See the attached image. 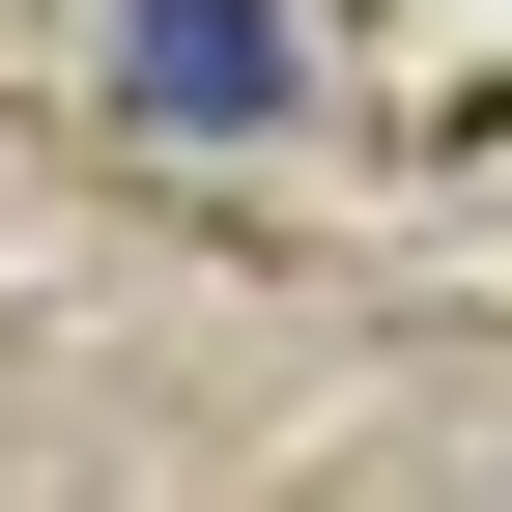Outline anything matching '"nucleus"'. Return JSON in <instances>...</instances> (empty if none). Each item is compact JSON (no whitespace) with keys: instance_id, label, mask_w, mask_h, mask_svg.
<instances>
[{"instance_id":"1","label":"nucleus","mask_w":512,"mask_h":512,"mask_svg":"<svg viewBox=\"0 0 512 512\" xmlns=\"http://www.w3.org/2000/svg\"><path fill=\"white\" fill-rule=\"evenodd\" d=\"M114 86H143L171 143H256V114H313V29L285 0H114Z\"/></svg>"}]
</instances>
